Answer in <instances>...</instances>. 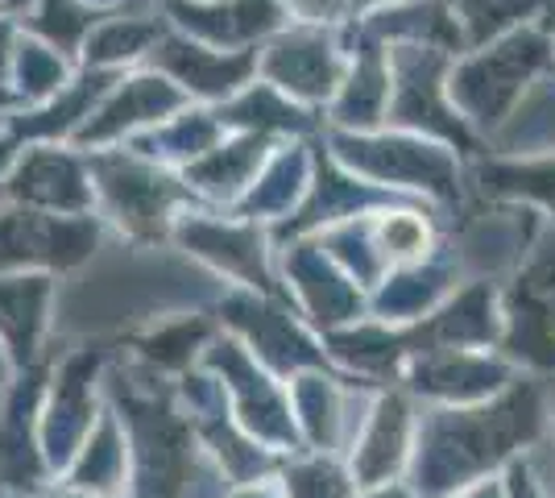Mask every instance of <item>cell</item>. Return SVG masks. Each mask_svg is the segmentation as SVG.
<instances>
[{
    "mask_svg": "<svg viewBox=\"0 0 555 498\" xmlns=\"http://www.w3.org/2000/svg\"><path fill=\"white\" fill-rule=\"evenodd\" d=\"M295 4H299V9H315V13H320V9H327L332 0H295Z\"/></svg>",
    "mask_w": 555,
    "mask_h": 498,
    "instance_id": "obj_1",
    "label": "cell"
}]
</instances>
